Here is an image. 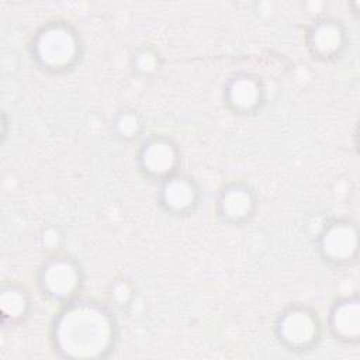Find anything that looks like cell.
Wrapping results in <instances>:
<instances>
[{
	"label": "cell",
	"instance_id": "obj_1",
	"mask_svg": "<svg viewBox=\"0 0 360 360\" xmlns=\"http://www.w3.org/2000/svg\"><path fill=\"white\" fill-rule=\"evenodd\" d=\"M49 340L55 354L62 359H105L117 346V319L110 307L76 298L60 305L51 323Z\"/></svg>",
	"mask_w": 360,
	"mask_h": 360
},
{
	"label": "cell",
	"instance_id": "obj_2",
	"mask_svg": "<svg viewBox=\"0 0 360 360\" xmlns=\"http://www.w3.org/2000/svg\"><path fill=\"white\" fill-rule=\"evenodd\" d=\"M30 55L42 72L51 75L68 73L83 58L80 32L70 22L62 20L45 22L31 39Z\"/></svg>",
	"mask_w": 360,
	"mask_h": 360
},
{
	"label": "cell",
	"instance_id": "obj_3",
	"mask_svg": "<svg viewBox=\"0 0 360 360\" xmlns=\"http://www.w3.org/2000/svg\"><path fill=\"white\" fill-rule=\"evenodd\" d=\"M278 345L291 353L314 350L322 339V321L307 304H291L281 309L273 326Z\"/></svg>",
	"mask_w": 360,
	"mask_h": 360
},
{
	"label": "cell",
	"instance_id": "obj_4",
	"mask_svg": "<svg viewBox=\"0 0 360 360\" xmlns=\"http://www.w3.org/2000/svg\"><path fill=\"white\" fill-rule=\"evenodd\" d=\"M84 284V271L80 263L68 255H51L37 273V285L41 295L58 305L76 298Z\"/></svg>",
	"mask_w": 360,
	"mask_h": 360
},
{
	"label": "cell",
	"instance_id": "obj_5",
	"mask_svg": "<svg viewBox=\"0 0 360 360\" xmlns=\"http://www.w3.org/2000/svg\"><path fill=\"white\" fill-rule=\"evenodd\" d=\"M316 250L321 259L333 267H349L357 262L359 229L349 218L328 221L316 235Z\"/></svg>",
	"mask_w": 360,
	"mask_h": 360
},
{
	"label": "cell",
	"instance_id": "obj_6",
	"mask_svg": "<svg viewBox=\"0 0 360 360\" xmlns=\"http://www.w3.org/2000/svg\"><path fill=\"white\" fill-rule=\"evenodd\" d=\"M136 163L143 177L159 184L179 173L181 152L174 139L167 135L155 134L141 142L136 152Z\"/></svg>",
	"mask_w": 360,
	"mask_h": 360
},
{
	"label": "cell",
	"instance_id": "obj_7",
	"mask_svg": "<svg viewBox=\"0 0 360 360\" xmlns=\"http://www.w3.org/2000/svg\"><path fill=\"white\" fill-rule=\"evenodd\" d=\"M226 108L236 115L259 112L266 100V89L257 75L242 72L231 76L222 91Z\"/></svg>",
	"mask_w": 360,
	"mask_h": 360
},
{
	"label": "cell",
	"instance_id": "obj_8",
	"mask_svg": "<svg viewBox=\"0 0 360 360\" xmlns=\"http://www.w3.org/2000/svg\"><path fill=\"white\" fill-rule=\"evenodd\" d=\"M257 194L243 181H231L225 184L215 201L218 218L229 225H245L257 212Z\"/></svg>",
	"mask_w": 360,
	"mask_h": 360
},
{
	"label": "cell",
	"instance_id": "obj_9",
	"mask_svg": "<svg viewBox=\"0 0 360 360\" xmlns=\"http://www.w3.org/2000/svg\"><path fill=\"white\" fill-rule=\"evenodd\" d=\"M200 186L188 174L179 172L159 183L158 201L173 217H184L194 212L200 204Z\"/></svg>",
	"mask_w": 360,
	"mask_h": 360
},
{
	"label": "cell",
	"instance_id": "obj_10",
	"mask_svg": "<svg viewBox=\"0 0 360 360\" xmlns=\"http://www.w3.org/2000/svg\"><path fill=\"white\" fill-rule=\"evenodd\" d=\"M346 27L335 18H319L308 30L307 46L311 55L322 62L339 59L347 49Z\"/></svg>",
	"mask_w": 360,
	"mask_h": 360
},
{
	"label": "cell",
	"instance_id": "obj_11",
	"mask_svg": "<svg viewBox=\"0 0 360 360\" xmlns=\"http://www.w3.org/2000/svg\"><path fill=\"white\" fill-rule=\"evenodd\" d=\"M326 328L329 335L343 345H357L360 340V301L347 295L338 298L328 314Z\"/></svg>",
	"mask_w": 360,
	"mask_h": 360
},
{
	"label": "cell",
	"instance_id": "obj_12",
	"mask_svg": "<svg viewBox=\"0 0 360 360\" xmlns=\"http://www.w3.org/2000/svg\"><path fill=\"white\" fill-rule=\"evenodd\" d=\"M32 301L25 287L18 283H4L0 290V316L4 328L22 325L31 314Z\"/></svg>",
	"mask_w": 360,
	"mask_h": 360
},
{
	"label": "cell",
	"instance_id": "obj_13",
	"mask_svg": "<svg viewBox=\"0 0 360 360\" xmlns=\"http://www.w3.org/2000/svg\"><path fill=\"white\" fill-rule=\"evenodd\" d=\"M145 129L142 115L134 108L118 110L111 120V131L115 138L124 142H132L138 139Z\"/></svg>",
	"mask_w": 360,
	"mask_h": 360
},
{
	"label": "cell",
	"instance_id": "obj_14",
	"mask_svg": "<svg viewBox=\"0 0 360 360\" xmlns=\"http://www.w3.org/2000/svg\"><path fill=\"white\" fill-rule=\"evenodd\" d=\"M132 69L141 76H153L162 68V56L159 51L150 45L139 46L131 58Z\"/></svg>",
	"mask_w": 360,
	"mask_h": 360
},
{
	"label": "cell",
	"instance_id": "obj_15",
	"mask_svg": "<svg viewBox=\"0 0 360 360\" xmlns=\"http://www.w3.org/2000/svg\"><path fill=\"white\" fill-rule=\"evenodd\" d=\"M108 298L112 307L124 309L132 304L135 298V287L128 278H118L111 283Z\"/></svg>",
	"mask_w": 360,
	"mask_h": 360
},
{
	"label": "cell",
	"instance_id": "obj_16",
	"mask_svg": "<svg viewBox=\"0 0 360 360\" xmlns=\"http://www.w3.org/2000/svg\"><path fill=\"white\" fill-rule=\"evenodd\" d=\"M63 240H65V235L58 225H46L41 229L38 235V242L41 249L46 252L49 256L60 253Z\"/></svg>",
	"mask_w": 360,
	"mask_h": 360
}]
</instances>
